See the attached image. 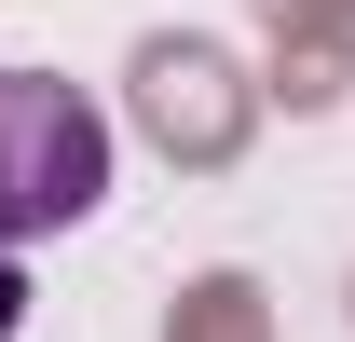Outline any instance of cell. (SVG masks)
Returning a JSON list of instances; mask_svg holds the SVG:
<instances>
[{
  "mask_svg": "<svg viewBox=\"0 0 355 342\" xmlns=\"http://www.w3.org/2000/svg\"><path fill=\"white\" fill-rule=\"evenodd\" d=\"M14 315H28V288H14V247H0V342H14Z\"/></svg>",
  "mask_w": 355,
  "mask_h": 342,
  "instance_id": "cell-2",
  "label": "cell"
},
{
  "mask_svg": "<svg viewBox=\"0 0 355 342\" xmlns=\"http://www.w3.org/2000/svg\"><path fill=\"white\" fill-rule=\"evenodd\" d=\"M110 206V110L55 69H0V247H42Z\"/></svg>",
  "mask_w": 355,
  "mask_h": 342,
  "instance_id": "cell-1",
  "label": "cell"
}]
</instances>
